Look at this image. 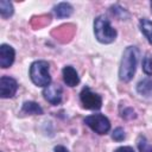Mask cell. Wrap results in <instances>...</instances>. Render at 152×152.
Returning a JSON list of instances; mask_svg holds the SVG:
<instances>
[{
  "label": "cell",
  "mask_w": 152,
  "mask_h": 152,
  "mask_svg": "<svg viewBox=\"0 0 152 152\" xmlns=\"http://www.w3.org/2000/svg\"><path fill=\"white\" fill-rule=\"evenodd\" d=\"M138 58H139V50L137 46H127L124 50L122 58L120 62V68H119V78L122 82H129L137 70V64H138Z\"/></svg>",
  "instance_id": "1"
},
{
  "label": "cell",
  "mask_w": 152,
  "mask_h": 152,
  "mask_svg": "<svg viewBox=\"0 0 152 152\" xmlns=\"http://www.w3.org/2000/svg\"><path fill=\"white\" fill-rule=\"evenodd\" d=\"M94 34L97 42L102 44H110L116 39L118 32L104 15H99L94 20Z\"/></svg>",
  "instance_id": "2"
},
{
  "label": "cell",
  "mask_w": 152,
  "mask_h": 152,
  "mask_svg": "<svg viewBox=\"0 0 152 152\" xmlns=\"http://www.w3.org/2000/svg\"><path fill=\"white\" fill-rule=\"evenodd\" d=\"M30 78L37 87H48L51 83L50 65L46 61H36L30 66Z\"/></svg>",
  "instance_id": "3"
},
{
  "label": "cell",
  "mask_w": 152,
  "mask_h": 152,
  "mask_svg": "<svg viewBox=\"0 0 152 152\" xmlns=\"http://www.w3.org/2000/svg\"><path fill=\"white\" fill-rule=\"evenodd\" d=\"M84 124L95 133L103 135L110 131V121L103 114H93L84 118Z\"/></svg>",
  "instance_id": "4"
},
{
  "label": "cell",
  "mask_w": 152,
  "mask_h": 152,
  "mask_svg": "<svg viewBox=\"0 0 152 152\" xmlns=\"http://www.w3.org/2000/svg\"><path fill=\"white\" fill-rule=\"evenodd\" d=\"M80 101L86 109L99 110L102 107V97L99 94L91 91L89 87H84L82 89L80 93Z\"/></svg>",
  "instance_id": "5"
},
{
  "label": "cell",
  "mask_w": 152,
  "mask_h": 152,
  "mask_svg": "<svg viewBox=\"0 0 152 152\" xmlns=\"http://www.w3.org/2000/svg\"><path fill=\"white\" fill-rule=\"evenodd\" d=\"M18 90V83L10 76H2L0 78V96L2 99H11Z\"/></svg>",
  "instance_id": "6"
},
{
  "label": "cell",
  "mask_w": 152,
  "mask_h": 152,
  "mask_svg": "<svg viewBox=\"0 0 152 152\" xmlns=\"http://www.w3.org/2000/svg\"><path fill=\"white\" fill-rule=\"evenodd\" d=\"M62 93H63L62 87L57 83H50L48 87L43 89L44 99L53 106H57L62 102Z\"/></svg>",
  "instance_id": "7"
},
{
  "label": "cell",
  "mask_w": 152,
  "mask_h": 152,
  "mask_svg": "<svg viewBox=\"0 0 152 152\" xmlns=\"http://www.w3.org/2000/svg\"><path fill=\"white\" fill-rule=\"evenodd\" d=\"M15 58V51L14 49L8 44H1L0 45V66L2 69L10 68Z\"/></svg>",
  "instance_id": "8"
},
{
  "label": "cell",
  "mask_w": 152,
  "mask_h": 152,
  "mask_svg": "<svg viewBox=\"0 0 152 152\" xmlns=\"http://www.w3.org/2000/svg\"><path fill=\"white\" fill-rule=\"evenodd\" d=\"M63 81L68 87H76L80 83V77L76 71V69L71 65H66L62 70Z\"/></svg>",
  "instance_id": "9"
},
{
  "label": "cell",
  "mask_w": 152,
  "mask_h": 152,
  "mask_svg": "<svg viewBox=\"0 0 152 152\" xmlns=\"http://www.w3.org/2000/svg\"><path fill=\"white\" fill-rule=\"evenodd\" d=\"M74 8L69 2H59L53 7V13L56 14L57 18H68L72 14Z\"/></svg>",
  "instance_id": "10"
},
{
  "label": "cell",
  "mask_w": 152,
  "mask_h": 152,
  "mask_svg": "<svg viewBox=\"0 0 152 152\" xmlns=\"http://www.w3.org/2000/svg\"><path fill=\"white\" fill-rule=\"evenodd\" d=\"M21 113L31 114V115H42L43 108L34 101H25L21 107Z\"/></svg>",
  "instance_id": "11"
},
{
  "label": "cell",
  "mask_w": 152,
  "mask_h": 152,
  "mask_svg": "<svg viewBox=\"0 0 152 152\" xmlns=\"http://www.w3.org/2000/svg\"><path fill=\"white\" fill-rule=\"evenodd\" d=\"M137 91L142 96H150L152 94V78L145 77L137 84Z\"/></svg>",
  "instance_id": "12"
},
{
  "label": "cell",
  "mask_w": 152,
  "mask_h": 152,
  "mask_svg": "<svg viewBox=\"0 0 152 152\" xmlns=\"http://www.w3.org/2000/svg\"><path fill=\"white\" fill-rule=\"evenodd\" d=\"M139 27H140V31L142 32V34L148 40V43L152 44V21L146 18H141L139 21Z\"/></svg>",
  "instance_id": "13"
},
{
  "label": "cell",
  "mask_w": 152,
  "mask_h": 152,
  "mask_svg": "<svg viewBox=\"0 0 152 152\" xmlns=\"http://www.w3.org/2000/svg\"><path fill=\"white\" fill-rule=\"evenodd\" d=\"M14 12V8H13V5L11 1L8 0H1L0 1V14L2 18H10Z\"/></svg>",
  "instance_id": "14"
},
{
  "label": "cell",
  "mask_w": 152,
  "mask_h": 152,
  "mask_svg": "<svg viewBox=\"0 0 152 152\" xmlns=\"http://www.w3.org/2000/svg\"><path fill=\"white\" fill-rule=\"evenodd\" d=\"M138 150H139V152H152V145L148 142L146 137L139 135V138H138Z\"/></svg>",
  "instance_id": "15"
},
{
  "label": "cell",
  "mask_w": 152,
  "mask_h": 152,
  "mask_svg": "<svg viewBox=\"0 0 152 152\" xmlns=\"http://www.w3.org/2000/svg\"><path fill=\"white\" fill-rule=\"evenodd\" d=\"M142 70L147 76H152V58L150 56L144 57V59H142Z\"/></svg>",
  "instance_id": "16"
},
{
  "label": "cell",
  "mask_w": 152,
  "mask_h": 152,
  "mask_svg": "<svg viewBox=\"0 0 152 152\" xmlns=\"http://www.w3.org/2000/svg\"><path fill=\"white\" fill-rule=\"evenodd\" d=\"M125 138H126V134H125L124 128L121 127H116L112 133V139L115 141H122Z\"/></svg>",
  "instance_id": "17"
},
{
  "label": "cell",
  "mask_w": 152,
  "mask_h": 152,
  "mask_svg": "<svg viewBox=\"0 0 152 152\" xmlns=\"http://www.w3.org/2000/svg\"><path fill=\"white\" fill-rule=\"evenodd\" d=\"M121 116L124 119H133L137 115H135V113H134V110L132 108H126L124 112H121Z\"/></svg>",
  "instance_id": "18"
},
{
  "label": "cell",
  "mask_w": 152,
  "mask_h": 152,
  "mask_svg": "<svg viewBox=\"0 0 152 152\" xmlns=\"http://www.w3.org/2000/svg\"><path fill=\"white\" fill-rule=\"evenodd\" d=\"M114 152H135V151H134V148L131 147V146H120V147H118Z\"/></svg>",
  "instance_id": "19"
},
{
  "label": "cell",
  "mask_w": 152,
  "mask_h": 152,
  "mask_svg": "<svg viewBox=\"0 0 152 152\" xmlns=\"http://www.w3.org/2000/svg\"><path fill=\"white\" fill-rule=\"evenodd\" d=\"M53 152H69V150L62 145H57L53 147Z\"/></svg>",
  "instance_id": "20"
},
{
  "label": "cell",
  "mask_w": 152,
  "mask_h": 152,
  "mask_svg": "<svg viewBox=\"0 0 152 152\" xmlns=\"http://www.w3.org/2000/svg\"><path fill=\"white\" fill-rule=\"evenodd\" d=\"M151 10H152V1H151Z\"/></svg>",
  "instance_id": "21"
}]
</instances>
